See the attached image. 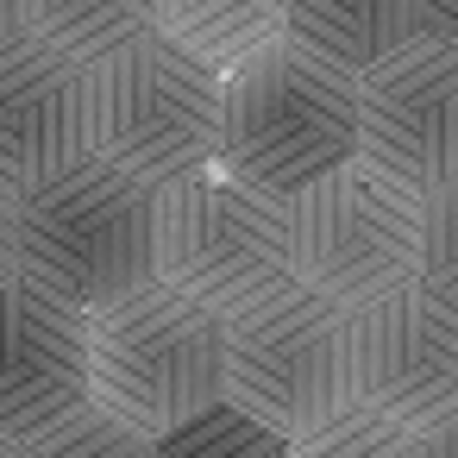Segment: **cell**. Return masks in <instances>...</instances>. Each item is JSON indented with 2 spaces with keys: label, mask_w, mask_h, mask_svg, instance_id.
<instances>
[{
  "label": "cell",
  "mask_w": 458,
  "mask_h": 458,
  "mask_svg": "<svg viewBox=\"0 0 458 458\" xmlns=\"http://www.w3.org/2000/svg\"><path fill=\"white\" fill-rule=\"evenodd\" d=\"M358 157L420 195L458 176V45L420 32L358 76Z\"/></svg>",
  "instance_id": "cell-9"
},
{
  "label": "cell",
  "mask_w": 458,
  "mask_h": 458,
  "mask_svg": "<svg viewBox=\"0 0 458 458\" xmlns=\"http://www.w3.org/2000/svg\"><path fill=\"white\" fill-rule=\"evenodd\" d=\"M26 38V0H0V51H13Z\"/></svg>",
  "instance_id": "cell-22"
},
{
  "label": "cell",
  "mask_w": 458,
  "mask_h": 458,
  "mask_svg": "<svg viewBox=\"0 0 458 458\" xmlns=\"http://www.w3.org/2000/svg\"><path fill=\"white\" fill-rule=\"evenodd\" d=\"M26 458H157V439L139 433L132 420L107 414L101 402H82L38 439H26Z\"/></svg>",
  "instance_id": "cell-17"
},
{
  "label": "cell",
  "mask_w": 458,
  "mask_h": 458,
  "mask_svg": "<svg viewBox=\"0 0 458 458\" xmlns=\"http://www.w3.org/2000/svg\"><path fill=\"white\" fill-rule=\"evenodd\" d=\"M345 383L352 402L427 433L458 414V301L427 283L389 289L345 314Z\"/></svg>",
  "instance_id": "cell-8"
},
{
  "label": "cell",
  "mask_w": 458,
  "mask_h": 458,
  "mask_svg": "<svg viewBox=\"0 0 458 458\" xmlns=\"http://www.w3.org/2000/svg\"><path fill=\"white\" fill-rule=\"evenodd\" d=\"M220 126L226 76L164 32L89 64V145L151 189L220 164Z\"/></svg>",
  "instance_id": "cell-4"
},
{
  "label": "cell",
  "mask_w": 458,
  "mask_h": 458,
  "mask_svg": "<svg viewBox=\"0 0 458 458\" xmlns=\"http://www.w3.org/2000/svg\"><path fill=\"white\" fill-rule=\"evenodd\" d=\"M226 402L283 439L345 408V308L289 283L270 301L226 314Z\"/></svg>",
  "instance_id": "cell-7"
},
{
  "label": "cell",
  "mask_w": 458,
  "mask_h": 458,
  "mask_svg": "<svg viewBox=\"0 0 458 458\" xmlns=\"http://www.w3.org/2000/svg\"><path fill=\"white\" fill-rule=\"evenodd\" d=\"M289 208V264L295 283L327 295L333 308H364L389 289L420 283V220L427 195L402 176L377 170L370 157H352L308 182Z\"/></svg>",
  "instance_id": "cell-5"
},
{
  "label": "cell",
  "mask_w": 458,
  "mask_h": 458,
  "mask_svg": "<svg viewBox=\"0 0 458 458\" xmlns=\"http://www.w3.org/2000/svg\"><path fill=\"white\" fill-rule=\"evenodd\" d=\"M414 458H458V414L427 427V433H414Z\"/></svg>",
  "instance_id": "cell-21"
},
{
  "label": "cell",
  "mask_w": 458,
  "mask_h": 458,
  "mask_svg": "<svg viewBox=\"0 0 458 458\" xmlns=\"http://www.w3.org/2000/svg\"><path fill=\"white\" fill-rule=\"evenodd\" d=\"M157 283L214 314H245L295 283L289 208L226 164L157 189Z\"/></svg>",
  "instance_id": "cell-6"
},
{
  "label": "cell",
  "mask_w": 458,
  "mask_h": 458,
  "mask_svg": "<svg viewBox=\"0 0 458 458\" xmlns=\"http://www.w3.org/2000/svg\"><path fill=\"white\" fill-rule=\"evenodd\" d=\"M89 402V314L32 276L0 283V433L38 439Z\"/></svg>",
  "instance_id": "cell-10"
},
{
  "label": "cell",
  "mask_w": 458,
  "mask_h": 458,
  "mask_svg": "<svg viewBox=\"0 0 458 458\" xmlns=\"http://www.w3.org/2000/svg\"><path fill=\"white\" fill-rule=\"evenodd\" d=\"M89 151V64L38 38L0 51V182L26 195Z\"/></svg>",
  "instance_id": "cell-11"
},
{
  "label": "cell",
  "mask_w": 458,
  "mask_h": 458,
  "mask_svg": "<svg viewBox=\"0 0 458 458\" xmlns=\"http://www.w3.org/2000/svg\"><path fill=\"white\" fill-rule=\"evenodd\" d=\"M89 402L151 439L226 402V314L157 276L107 308H89Z\"/></svg>",
  "instance_id": "cell-1"
},
{
  "label": "cell",
  "mask_w": 458,
  "mask_h": 458,
  "mask_svg": "<svg viewBox=\"0 0 458 458\" xmlns=\"http://www.w3.org/2000/svg\"><path fill=\"white\" fill-rule=\"evenodd\" d=\"M352 157H358V76H345L339 64L283 38L226 76L220 164L251 189L289 201Z\"/></svg>",
  "instance_id": "cell-3"
},
{
  "label": "cell",
  "mask_w": 458,
  "mask_h": 458,
  "mask_svg": "<svg viewBox=\"0 0 458 458\" xmlns=\"http://www.w3.org/2000/svg\"><path fill=\"white\" fill-rule=\"evenodd\" d=\"M20 276V189L0 182V283Z\"/></svg>",
  "instance_id": "cell-19"
},
{
  "label": "cell",
  "mask_w": 458,
  "mask_h": 458,
  "mask_svg": "<svg viewBox=\"0 0 458 458\" xmlns=\"http://www.w3.org/2000/svg\"><path fill=\"white\" fill-rule=\"evenodd\" d=\"M289 458H414V433L358 408V402H345L327 420L301 427L289 439Z\"/></svg>",
  "instance_id": "cell-16"
},
{
  "label": "cell",
  "mask_w": 458,
  "mask_h": 458,
  "mask_svg": "<svg viewBox=\"0 0 458 458\" xmlns=\"http://www.w3.org/2000/svg\"><path fill=\"white\" fill-rule=\"evenodd\" d=\"M157 32L233 76L289 38V0H157Z\"/></svg>",
  "instance_id": "cell-13"
},
{
  "label": "cell",
  "mask_w": 458,
  "mask_h": 458,
  "mask_svg": "<svg viewBox=\"0 0 458 458\" xmlns=\"http://www.w3.org/2000/svg\"><path fill=\"white\" fill-rule=\"evenodd\" d=\"M145 32H157V0H26V38L76 64H101Z\"/></svg>",
  "instance_id": "cell-14"
},
{
  "label": "cell",
  "mask_w": 458,
  "mask_h": 458,
  "mask_svg": "<svg viewBox=\"0 0 458 458\" xmlns=\"http://www.w3.org/2000/svg\"><path fill=\"white\" fill-rule=\"evenodd\" d=\"M157 458H289V439L264 420H251L245 408L233 402H214L201 408L195 420L170 427L157 439Z\"/></svg>",
  "instance_id": "cell-15"
},
{
  "label": "cell",
  "mask_w": 458,
  "mask_h": 458,
  "mask_svg": "<svg viewBox=\"0 0 458 458\" xmlns=\"http://www.w3.org/2000/svg\"><path fill=\"white\" fill-rule=\"evenodd\" d=\"M20 276L70 308H107L157 276V189L82 157L20 195Z\"/></svg>",
  "instance_id": "cell-2"
},
{
  "label": "cell",
  "mask_w": 458,
  "mask_h": 458,
  "mask_svg": "<svg viewBox=\"0 0 458 458\" xmlns=\"http://www.w3.org/2000/svg\"><path fill=\"white\" fill-rule=\"evenodd\" d=\"M0 458H26V445H20V439H7V433H0Z\"/></svg>",
  "instance_id": "cell-23"
},
{
  "label": "cell",
  "mask_w": 458,
  "mask_h": 458,
  "mask_svg": "<svg viewBox=\"0 0 458 458\" xmlns=\"http://www.w3.org/2000/svg\"><path fill=\"white\" fill-rule=\"evenodd\" d=\"M420 283L445 301H458V176L427 189V220H420Z\"/></svg>",
  "instance_id": "cell-18"
},
{
  "label": "cell",
  "mask_w": 458,
  "mask_h": 458,
  "mask_svg": "<svg viewBox=\"0 0 458 458\" xmlns=\"http://www.w3.org/2000/svg\"><path fill=\"white\" fill-rule=\"evenodd\" d=\"M420 32L458 45V0H420Z\"/></svg>",
  "instance_id": "cell-20"
},
{
  "label": "cell",
  "mask_w": 458,
  "mask_h": 458,
  "mask_svg": "<svg viewBox=\"0 0 458 458\" xmlns=\"http://www.w3.org/2000/svg\"><path fill=\"white\" fill-rule=\"evenodd\" d=\"M408 38H420V0H289V45L339 64L345 76L377 70Z\"/></svg>",
  "instance_id": "cell-12"
}]
</instances>
